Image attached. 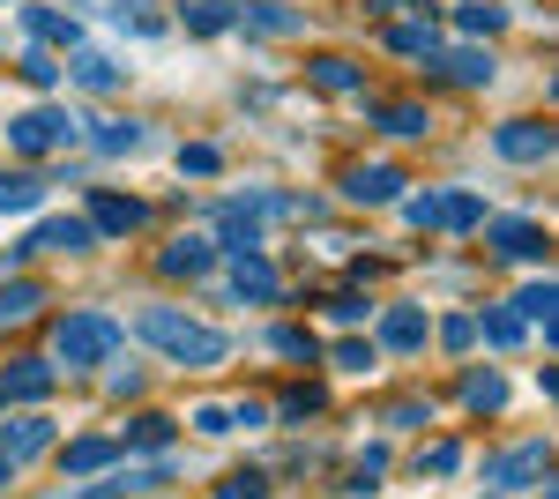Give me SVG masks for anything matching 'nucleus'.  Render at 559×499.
<instances>
[{"mask_svg": "<svg viewBox=\"0 0 559 499\" xmlns=\"http://www.w3.org/2000/svg\"><path fill=\"white\" fill-rule=\"evenodd\" d=\"M426 68L440 83H463V90H485L492 83V45H432Z\"/></svg>", "mask_w": 559, "mask_h": 499, "instance_id": "5", "label": "nucleus"}, {"mask_svg": "<svg viewBox=\"0 0 559 499\" xmlns=\"http://www.w3.org/2000/svg\"><path fill=\"white\" fill-rule=\"evenodd\" d=\"M492 157H508V165H552V127L545 120H500L492 127Z\"/></svg>", "mask_w": 559, "mask_h": 499, "instance_id": "6", "label": "nucleus"}, {"mask_svg": "<svg viewBox=\"0 0 559 499\" xmlns=\"http://www.w3.org/2000/svg\"><path fill=\"white\" fill-rule=\"evenodd\" d=\"M463 411L500 417V411H508V380H500V373H463Z\"/></svg>", "mask_w": 559, "mask_h": 499, "instance_id": "22", "label": "nucleus"}, {"mask_svg": "<svg viewBox=\"0 0 559 499\" xmlns=\"http://www.w3.org/2000/svg\"><path fill=\"white\" fill-rule=\"evenodd\" d=\"M306 83L329 90V97H358V90H366V75H358L350 60H306Z\"/></svg>", "mask_w": 559, "mask_h": 499, "instance_id": "21", "label": "nucleus"}, {"mask_svg": "<svg viewBox=\"0 0 559 499\" xmlns=\"http://www.w3.org/2000/svg\"><path fill=\"white\" fill-rule=\"evenodd\" d=\"M134 335L157 343L173 366H224V358H231V335L210 329V321H187L179 306H142V313H134Z\"/></svg>", "mask_w": 559, "mask_h": 499, "instance_id": "1", "label": "nucleus"}, {"mask_svg": "<svg viewBox=\"0 0 559 499\" xmlns=\"http://www.w3.org/2000/svg\"><path fill=\"white\" fill-rule=\"evenodd\" d=\"M366 120L381 127V134H395V142H418V134L432 127V112H418V105H395V97H373V105H366Z\"/></svg>", "mask_w": 559, "mask_h": 499, "instance_id": "14", "label": "nucleus"}, {"mask_svg": "<svg viewBox=\"0 0 559 499\" xmlns=\"http://www.w3.org/2000/svg\"><path fill=\"white\" fill-rule=\"evenodd\" d=\"M179 171H187V179H216V171H224L216 142H187V150H179Z\"/></svg>", "mask_w": 559, "mask_h": 499, "instance_id": "33", "label": "nucleus"}, {"mask_svg": "<svg viewBox=\"0 0 559 499\" xmlns=\"http://www.w3.org/2000/svg\"><path fill=\"white\" fill-rule=\"evenodd\" d=\"M112 462H120V440H97V432L60 448V470H68V477H97V470H112Z\"/></svg>", "mask_w": 559, "mask_h": 499, "instance_id": "16", "label": "nucleus"}, {"mask_svg": "<svg viewBox=\"0 0 559 499\" xmlns=\"http://www.w3.org/2000/svg\"><path fill=\"white\" fill-rule=\"evenodd\" d=\"M432 45H440V15H418V23H388V52H403V60H426Z\"/></svg>", "mask_w": 559, "mask_h": 499, "instance_id": "18", "label": "nucleus"}, {"mask_svg": "<svg viewBox=\"0 0 559 499\" xmlns=\"http://www.w3.org/2000/svg\"><path fill=\"white\" fill-rule=\"evenodd\" d=\"M477 335H485L492 351H515V343H522V313H508V306H500V313H485V329H477Z\"/></svg>", "mask_w": 559, "mask_h": 499, "instance_id": "32", "label": "nucleus"}, {"mask_svg": "<svg viewBox=\"0 0 559 499\" xmlns=\"http://www.w3.org/2000/svg\"><path fill=\"white\" fill-rule=\"evenodd\" d=\"M216 499H269V485H261L254 470H239V477H224V485H216Z\"/></svg>", "mask_w": 559, "mask_h": 499, "instance_id": "36", "label": "nucleus"}, {"mask_svg": "<svg viewBox=\"0 0 559 499\" xmlns=\"http://www.w3.org/2000/svg\"><path fill=\"white\" fill-rule=\"evenodd\" d=\"M231 425H247V432H254V425H269V411H261L254 395H247V403H239V411H231Z\"/></svg>", "mask_w": 559, "mask_h": 499, "instance_id": "40", "label": "nucleus"}, {"mask_svg": "<svg viewBox=\"0 0 559 499\" xmlns=\"http://www.w3.org/2000/svg\"><path fill=\"white\" fill-rule=\"evenodd\" d=\"M269 343H276V351H284L292 366H313V358H321V343H313V329H292V321H284V329L269 335Z\"/></svg>", "mask_w": 559, "mask_h": 499, "instance_id": "29", "label": "nucleus"}, {"mask_svg": "<svg viewBox=\"0 0 559 499\" xmlns=\"http://www.w3.org/2000/svg\"><path fill=\"white\" fill-rule=\"evenodd\" d=\"M231 292L247 298V306H276L284 284H276V269H269L261 253H231Z\"/></svg>", "mask_w": 559, "mask_h": 499, "instance_id": "8", "label": "nucleus"}, {"mask_svg": "<svg viewBox=\"0 0 559 499\" xmlns=\"http://www.w3.org/2000/svg\"><path fill=\"white\" fill-rule=\"evenodd\" d=\"M336 366L344 373H373V343H336Z\"/></svg>", "mask_w": 559, "mask_h": 499, "instance_id": "37", "label": "nucleus"}, {"mask_svg": "<svg viewBox=\"0 0 559 499\" xmlns=\"http://www.w3.org/2000/svg\"><path fill=\"white\" fill-rule=\"evenodd\" d=\"M344 194H350V202H403L411 187H403V171H395V165H350L344 171Z\"/></svg>", "mask_w": 559, "mask_h": 499, "instance_id": "9", "label": "nucleus"}, {"mask_svg": "<svg viewBox=\"0 0 559 499\" xmlns=\"http://www.w3.org/2000/svg\"><path fill=\"white\" fill-rule=\"evenodd\" d=\"M448 470H463V448L455 440H432L426 455H418V477H448Z\"/></svg>", "mask_w": 559, "mask_h": 499, "instance_id": "34", "label": "nucleus"}, {"mask_svg": "<svg viewBox=\"0 0 559 499\" xmlns=\"http://www.w3.org/2000/svg\"><path fill=\"white\" fill-rule=\"evenodd\" d=\"M239 31H254V38H284V31H306V15H299V8L261 0V8H239Z\"/></svg>", "mask_w": 559, "mask_h": 499, "instance_id": "20", "label": "nucleus"}, {"mask_svg": "<svg viewBox=\"0 0 559 499\" xmlns=\"http://www.w3.org/2000/svg\"><path fill=\"white\" fill-rule=\"evenodd\" d=\"M68 75H75L83 90H120V83H128V68H120V60H105V52H97L90 38L68 52Z\"/></svg>", "mask_w": 559, "mask_h": 499, "instance_id": "13", "label": "nucleus"}, {"mask_svg": "<svg viewBox=\"0 0 559 499\" xmlns=\"http://www.w3.org/2000/svg\"><path fill=\"white\" fill-rule=\"evenodd\" d=\"M83 216H90V231H105V239H128V231H142V224H150V202H142V194H112V187H97Z\"/></svg>", "mask_w": 559, "mask_h": 499, "instance_id": "7", "label": "nucleus"}, {"mask_svg": "<svg viewBox=\"0 0 559 499\" xmlns=\"http://www.w3.org/2000/svg\"><path fill=\"white\" fill-rule=\"evenodd\" d=\"M485 216H492V209L477 202V194H463V187H455V194H440V202H432V231H477Z\"/></svg>", "mask_w": 559, "mask_h": 499, "instance_id": "17", "label": "nucleus"}, {"mask_svg": "<svg viewBox=\"0 0 559 499\" xmlns=\"http://www.w3.org/2000/svg\"><path fill=\"white\" fill-rule=\"evenodd\" d=\"M8 477H15V462H8V448H0V485H8Z\"/></svg>", "mask_w": 559, "mask_h": 499, "instance_id": "41", "label": "nucleus"}, {"mask_svg": "<svg viewBox=\"0 0 559 499\" xmlns=\"http://www.w3.org/2000/svg\"><path fill=\"white\" fill-rule=\"evenodd\" d=\"M426 306H388L381 313V343L388 351H426Z\"/></svg>", "mask_w": 559, "mask_h": 499, "instance_id": "15", "label": "nucleus"}, {"mask_svg": "<svg viewBox=\"0 0 559 499\" xmlns=\"http://www.w3.org/2000/svg\"><path fill=\"white\" fill-rule=\"evenodd\" d=\"M90 134H97V150H105V157H128V150L150 142V127H142V120H105V127H90Z\"/></svg>", "mask_w": 559, "mask_h": 499, "instance_id": "25", "label": "nucleus"}, {"mask_svg": "<svg viewBox=\"0 0 559 499\" xmlns=\"http://www.w3.org/2000/svg\"><path fill=\"white\" fill-rule=\"evenodd\" d=\"M329 313H336V321H358V313H366V298H358V292H336V298H329Z\"/></svg>", "mask_w": 559, "mask_h": 499, "instance_id": "39", "label": "nucleus"}, {"mask_svg": "<svg viewBox=\"0 0 559 499\" xmlns=\"http://www.w3.org/2000/svg\"><path fill=\"white\" fill-rule=\"evenodd\" d=\"M165 440H173L165 417H134V448H165Z\"/></svg>", "mask_w": 559, "mask_h": 499, "instance_id": "38", "label": "nucleus"}, {"mask_svg": "<svg viewBox=\"0 0 559 499\" xmlns=\"http://www.w3.org/2000/svg\"><path fill=\"white\" fill-rule=\"evenodd\" d=\"M455 23H463L471 38H500V23H508V15H500L492 0H463V8H455Z\"/></svg>", "mask_w": 559, "mask_h": 499, "instance_id": "28", "label": "nucleus"}, {"mask_svg": "<svg viewBox=\"0 0 559 499\" xmlns=\"http://www.w3.org/2000/svg\"><path fill=\"white\" fill-rule=\"evenodd\" d=\"M179 23H187L194 38H216V31H231V23H239V8H231V0H187V15H179Z\"/></svg>", "mask_w": 559, "mask_h": 499, "instance_id": "24", "label": "nucleus"}, {"mask_svg": "<svg viewBox=\"0 0 559 499\" xmlns=\"http://www.w3.org/2000/svg\"><path fill=\"white\" fill-rule=\"evenodd\" d=\"M477 231L492 239V253H500V261H545V253H552L545 224H530V216H485Z\"/></svg>", "mask_w": 559, "mask_h": 499, "instance_id": "3", "label": "nucleus"}, {"mask_svg": "<svg viewBox=\"0 0 559 499\" xmlns=\"http://www.w3.org/2000/svg\"><path fill=\"white\" fill-rule=\"evenodd\" d=\"M471 343H477V321H463V313L440 321V351H471Z\"/></svg>", "mask_w": 559, "mask_h": 499, "instance_id": "35", "label": "nucleus"}, {"mask_svg": "<svg viewBox=\"0 0 559 499\" xmlns=\"http://www.w3.org/2000/svg\"><path fill=\"white\" fill-rule=\"evenodd\" d=\"M210 269H216V247H210V239H173V247L157 253V276H173V284H187V276L202 284Z\"/></svg>", "mask_w": 559, "mask_h": 499, "instance_id": "10", "label": "nucleus"}, {"mask_svg": "<svg viewBox=\"0 0 559 499\" xmlns=\"http://www.w3.org/2000/svg\"><path fill=\"white\" fill-rule=\"evenodd\" d=\"M38 306H45L38 284H8V292H0V321H31Z\"/></svg>", "mask_w": 559, "mask_h": 499, "instance_id": "31", "label": "nucleus"}, {"mask_svg": "<svg viewBox=\"0 0 559 499\" xmlns=\"http://www.w3.org/2000/svg\"><path fill=\"white\" fill-rule=\"evenodd\" d=\"M224 224V247L231 253H261V224H254V209H231V216H216Z\"/></svg>", "mask_w": 559, "mask_h": 499, "instance_id": "27", "label": "nucleus"}, {"mask_svg": "<svg viewBox=\"0 0 559 499\" xmlns=\"http://www.w3.org/2000/svg\"><path fill=\"white\" fill-rule=\"evenodd\" d=\"M120 321L112 313H68L60 329H52V343H60V366H75V373H90V366H105L112 351H120Z\"/></svg>", "mask_w": 559, "mask_h": 499, "instance_id": "2", "label": "nucleus"}, {"mask_svg": "<svg viewBox=\"0 0 559 499\" xmlns=\"http://www.w3.org/2000/svg\"><path fill=\"white\" fill-rule=\"evenodd\" d=\"M45 388H52V366H45V358H15V366L0 373V395H8V403H15V395H23V403H38Z\"/></svg>", "mask_w": 559, "mask_h": 499, "instance_id": "19", "label": "nucleus"}, {"mask_svg": "<svg viewBox=\"0 0 559 499\" xmlns=\"http://www.w3.org/2000/svg\"><path fill=\"white\" fill-rule=\"evenodd\" d=\"M45 179L38 171H0V209H38Z\"/></svg>", "mask_w": 559, "mask_h": 499, "instance_id": "26", "label": "nucleus"}, {"mask_svg": "<svg viewBox=\"0 0 559 499\" xmlns=\"http://www.w3.org/2000/svg\"><path fill=\"white\" fill-rule=\"evenodd\" d=\"M321 403H329V395H321V388H306V380H299V388H284V395H276V417H292V425H306V417L321 411Z\"/></svg>", "mask_w": 559, "mask_h": 499, "instance_id": "30", "label": "nucleus"}, {"mask_svg": "<svg viewBox=\"0 0 559 499\" xmlns=\"http://www.w3.org/2000/svg\"><path fill=\"white\" fill-rule=\"evenodd\" d=\"M0 448H8V462L23 470L31 455H45V448H52V425H45V417H23V425H8V440H0Z\"/></svg>", "mask_w": 559, "mask_h": 499, "instance_id": "23", "label": "nucleus"}, {"mask_svg": "<svg viewBox=\"0 0 559 499\" xmlns=\"http://www.w3.org/2000/svg\"><path fill=\"white\" fill-rule=\"evenodd\" d=\"M83 127L68 120L60 105H38V112H23V120H8V150H23V157H38V150H52V142H75Z\"/></svg>", "mask_w": 559, "mask_h": 499, "instance_id": "4", "label": "nucleus"}, {"mask_svg": "<svg viewBox=\"0 0 559 499\" xmlns=\"http://www.w3.org/2000/svg\"><path fill=\"white\" fill-rule=\"evenodd\" d=\"M485 477H492L500 492H515V485H537V477H545V448H508V455L485 462Z\"/></svg>", "mask_w": 559, "mask_h": 499, "instance_id": "12", "label": "nucleus"}, {"mask_svg": "<svg viewBox=\"0 0 559 499\" xmlns=\"http://www.w3.org/2000/svg\"><path fill=\"white\" fill-rule=\"evenodd\" d=\"M15 23H23V38H38V45H68V52L83 45V23H75V15H60V8H23Z\"/></svg>", "mask_w": 559, "mask_h": 499, "instance_id": "11", "label": "nucleus"}, {"mask_svg": "<svg viewBox=\"0 0 559 499\" xmlns=\"http://www.w3.org/2000/svg\"><path fill=\"white\" fill-rule=\"evenodd\" d=\"M0 403H8V395H0Z\"/></svg>", "mask_w": 559, "mask_h": 499, "instance_id": "42", "label": "nucleus"}]
</instances>
